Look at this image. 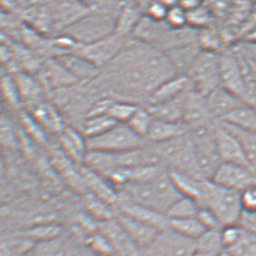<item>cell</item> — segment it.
<instances>
[{
  "mask_svg": "<svg viewBox=\"0 0 256 256\" xmlns=\"http://www.w3.org/2000/svg\"><path fill=\"white\" fill-rule=\"evenodd\" d=\"M124 188L130 201L147 206L165 214L171 206L182 196L168 172L150 182H128L124 185Z\"/></svg>",
  "mask_w": 256,
  "mask_h": 256,
  "instance_id": "cell-2",
  "label": "cell"
},
{
  "mask_svg": "<svg viewBox=\"0 0 256 256\" xmlns=\"http://www.w3.org/2000/svg\"><path fill=\"white\" fill-rule=\"evenodd\" d=\"M128 42L127 38L114 32L92 43L76 42L72 51L69 54H76L84 57L100 68L106 66L112 62L122 51Z\"/></svg>",
  "mask_w": 256,
  "mask_h": 256,
  "instance_id": "cell-6",
  "label": "cell"
},
{
  "mask_svg": "<svg viewBox=\"0 0 256 256\" xmlns=\"http://www.w3.org/2000/svg\"><path fill=\"white\" fill-rule=\"evenodd\" d=\"M196 250V241L166 228L162 230L155 241L148 247V256H193Z\"/></svg>",
  "mask_w": 256,
  "mask_h": 256,
  "instance_id": "cell-8",
  "label": "cell"
},
{
  "mask_svg": "<svg viewBox=\"0 0 256 256\" xmlns=\"http://www.w3.org/2000/svg\"><path fill=\"white\" fill-rule=\"evenodd\" d=\"M206 102L213 118L219 120L220 122L223 120L228 114H231L234 110L242 104H246L222 86L206 96Z\"/></svg>",
  "mask_w": 256,
  "mask_h": 256,
  "instance_id": "cell-12",
  "label": "cell"
},
{
  "mask_svg": "<svg viewBox=\"0 0 256 256\" xmlns=\"http://www.w3.org/2000/svg\"><path fill=\"white\" fill-rule=\"evenodd\" d=\"M116 218L122 224L125 232L128 234L132 241L134 244H137L138 246L145 248L150 246L162 231L154 226L134 218L122 212L117 214Z\"/></svg>",
  "mask_w": 256,
  "mask_h": 256,
  "instance_id": "cell-11",
  "label": "cell"
},
{
  "mask_svg": "<svg viewBox=\"0 0 256 256\" xmlns=\"http://www.w3.org/2000/svg\"><path fill=\"white\" fill-rule=\"evenodd\" d=\"M16 79L21 97L32 99L34 97L38 96L40 89L38 82L34 81L32 77L24 74H20L16 77Z\"/></svg>",
  "mask_w": 256,
  "mask_h": 256,
  "instance_id": "cell-37",
  "label": "cell"
},
{
  "mask_svg": "<svg viewBox=\"0 0 256 256\" xmlns=\"http://www.w3.org/2000/svg\"><path fill=\"white\" fill-rule=\"evenodd\" d=\"M211 180L230 190L241 192L247 186L256 184V175L244 165L222 162Z\"/></svg>",
  "mask_w": 256,
  "mask_h": 256,
  "instance_id": "cell-9",
  "label": "cell"
},
{
  "mask_svg": "<svg viewBox=\"0 0 256 256\" xmlns=\"http://www.w3.org/2000/svg\"><path fill=\"white\" fill-rule=\"evenodd\" d=\"M229 250L236 256H256V232L244 228V232L240 240Z\"/></svg>",
  "mask_w": 256,
  "mask_h": 256,
  "instance_id": "cell-33",
  "label": "cell"
},
{
  "mask_svg": "<svg viewBox=\"0 0 256 256\" xmlns=\"http://www.w3.org/2000/svg\"><path fill=\"white\" fill-rule=\"evenodd\" d=\"M153 120H154V117L150 114V112L148 110V108L140 107L137 112L134 114V116L128 122V126L132 128L135 132L138 134L140 136L146 138Z\"/></svg>",
  "mask_w": 256,
  "mask_h": 256,
  "instance_id": "cell-32",
  "label": "cell"
},
{
  "mask_svg": "<svg viewBox=\"0 0 256 256\" xmlns=\"http://www.w3.org/2000/svg\"><path fill=\"white\" fill-rule=\"evenodd\" d=\"M168 175L176 190L180 191L182 196L196 200L202 206L203 180L204 178H198L194 176L173 168L168 171Z\"/></svg>",
  "mask_w": 256,
  "mask_h": 256,
  "instance_id": "cell-17",
  "label": "cell"
},
{
  "mask_svg": "<svg viewBox=\"0 0 256 256\" xmlns=\"http://www.w3.org/2000/svg\"><path fill=\"white\" fill-rule=\"evenodd\" d=\"M168 228L191 240H198L208 231L198 216L186 218H168Z\"/></svg>",
  "mask_w": 256,
  "mask_h": 256,
  "instance_id": "cell-22",
  "label": "cell"
},
{
  "mask_svg": "<svg viewBox=\"0 0 256 256\" xmlns=\"http://www.w3.org/2000/svg\"><path fill=\"white\" fill-rule=\"evenodd\" d=\"M87 146L89 150L97 152H128L146 146L147 140L135 132L128 124H116L106 132L96 137L88 138Z\"/></svg>",
  "mask_w": 256,
  "mask_h": 256,
  "instance_id": "cell-5",
  "label": "cell"
},
{
  "mask_svg": "<svg viewBox=\"0 0 256 256\" xmlns=\"http://www.w3.org/2000/svg\"><path fill=\"white\" fill-rule=\"evenodd\" d=\"M90 241V247L95 252L102 256H110V254H112V242H110V240L104 232L102 234H95Z\"/></svg>",
  "mask_w": 256,
  "mask_h": 256,
  "instance_id": "cell-41",
  "label": "cell"
},
{
  "mask_svg": "<svg viewBox=\"0 0 256 256\" xmlns=\"http://www.w3.org/2000/svg\"><path fill=\"white\" fill-rule=\"evenodd\" d=\"M208 11L201 6L188 11V26L192 28H204L208 22Z\"/></svg>",
  "mask_w": 256,
  "mask_h": 256,
  "instance_id": "cell-39",
  "label": "cell"
},
{
  "mask_svg": "<svg viewBox=\"0 0 256 256\" xmlns=\"http://www.w3.org/2000/svg\"><path fill=\"white\" fill-rule=\"evenodd\" d=\"M178 4L181 6L183 8H185L186 11L193 10L194 8L200 6L198 0H178Z\"/></svg>",
  "mask_w": 256,
  "mask_h": 256,
  "instance_id": "cell-45",
  "label": "cell"
},
{
  "mask_svg": "<svg viewBox=\"0 0 256 256\" xmlns=\"http://www.w3.org/2000/svg\"><path fill=\"white\" fill-rule=\"evenodd\" d=\"M36 246V242L18 234L4 236L1 240V256H26Z\"/></svg>",
  "mask_w": 256,
  "mask_h": 256,
  "instance_id": "cell-23",
  "label": "cell"
},
{
  "mask_svg": "<svg viewBox=\"0 0 256 256\" xmlns=\"http://www.w3.org/2000/svg\"><path fill=\"white\" fill-rule=\"evenodd\" d=\"M186 74L194 90L206 97L221 87L218 54L201 49Z\"/></svg>",
  "mask_w": 256,
  "mask_h": 256,
  "instance_id": "cell-4",
  "label": "cell"
},
{
  "mask_svg": "<svg viewBox=\"0 0 256 256\" xmlns=\"http://www.w3.org/2000/svg\"><path fill=\"white\" fill-rule=\"evenodd\" d=\"M1 90L6 100L10 104L18 106L20 104V99L22 97L16 78L10 76H3L1 80Z\"/></svg>",
  "mask_w": 256,
  "mask_h": 256,
  "instance_id": "cell-34",
  "label": "cell"
},
{
  "mask_svg": "<svg viewBox=\"0 0 256 256\" xmlns=\"http://www.w3.org/2000/svg\"><path fill=\"white\" fill-rule=\"evenodd\" d=\"M186 92L173 100H168L162 104L148 105V110L150 112L155 119L170 122H183Z\"/></svg>",
  "mask_w": 256,
  "mask_h": 256,
  "instance_id": "cell-19",
  "label": "cell"
},
{
  "mask_svg": "<svg viewBox=\"0 0 256 256\" xmlns=\"http://www.w3.org/2000/svg\"><path fill=\"white\" fill-rule=\"evenodd\" d=\"M216 143L222 162L236 163L248 166L244 150L240 140L222 122L216 127Z\"/></svg>",
  "mask_w": 256,
  "mask_h": 256,
  "instance_id": "cell-10",
  "label": "cell"
},
{
  "mask_svg": "<svg viewBox=\"0 0 256 256\" xmlns=\"http://www.w3.org/2000/svg\"><path fill=\"white\" fill-rule=\"evenodd\" d=\"M234 127L256 133V106L242 104L221 120Z\"/></svg>",
  "mask_w": 256,
  "mask_h": 256,
  "instance_id": "cell-21",
  "label": "cell"
},
{
  "mask_svg": "<svg viewBox=\"0 0 256 256\" xmlns=\"http://www.w3.org/2000/svg\"><path fill=\"white\" fill-rule=\"evenodd\" d=\"M84 206L88 213L94 216L95 218L102 220V222L114 218V212L110 208V204L92 193L86 196Z\"/></svg>",
  "mask_w": 256,
  "mask_h": 256,
  "instance_id": "cell-31",
  "label": "cell"
},
{
  "mask_svg": "<svg viewBox=\"0 0 256 256\" xmlns=\"http://www.w3.org/2000/svg\"><path fill=\"white\" fill-rule=\"evenodd\" d=\"M1 142L6 146H14L16 143L14 127L5 114L1 117Z\"/></svg>",
  "mask_w": 256,
  "mask_h": 256,
  "instance_id": "cell-43",
  "label": "cell"
},
{
  "mask_svg": "<svg viewBox=\"0 0 256 256\" xmlns=\"http://www.w3.org/2000/svg\"><path fill=\"white\" fill-rule=\"evenodd\" d=\"M59 142L67 156L76 162H84L89 152L86 138L76 128L66 127L59 133Z\"/></svg>",
  "mask_w": 256,
  "mask_h": 256,
  "instance_id": "cell-16",
  "label": "cell"
},
{
  "mask_svg": "<svg viewBox=\"0 0 256 256\" xmlns=\"http://www.w3.org/2000/svg\"><path fill=\"white\" fill-rule=\"evenodd\" d=\"M61 232V226L54 224H43L29 228L20 234L31 239L34 242H44L56 240Z\"/></svg>",
  "mask_w": 256,
  "mask_h": 256,
  "instance_id": "cell-29",
  "label": "cell"
},
{
  "mask_svg": "<svg viewBox=\"0 0 256 256\" xmlns=\"http://www.w3.org/2000/svg\"><path fill=\"white\" fill-rule=\"evenodd\" d=\"M142 16L137 6L132 2H124L120 6L115 18V32L128 38L134 33Z\"/></svg>",
  "mask_w": 256,
  "mask_h": 256,
  "instance_id": "cell-20",
  "label": "cell"
},
{
  "mask_svg": "<svg viewBox=\"0 0 256 256\" xmlns=\"http://www.w3.org/2000/svg\"><path fill=\"white\" fill-rule=\"evenodd\" d=\"M165 21L172 28H186L188 26V11L178 4L170 6Z\"/></svg>",
  "mask_w": 256,
  "mask_h": 256,
  "instance_id": "cell-36",
  "label": "cell"
},
{
  "mask_svg": "<svg viewBox=\"0 0 256 256\" xmlns=\"http://www.w3.org/2000/svg\"><path fill=\"white\" fill-rule=\"evenodd\" d=\"M168 8H170L160 0H155L148 6L146 16L154 21L162 22L166 20Z\"/></svg>",
  "mask_w": 256,
  "mask_h": 256,
  "instance_id": "cell-44",
  "label": "cell"
},
{
  "mask_svg": "<svg viewBox=\"0 0 256 256\" xmlns=\"http://www.w3.org/2000/svg\"><path fill=\"white\" fill-rule=\"evenodd\" d=\"M201 204L188 196H182L166 211L168 218H186L196 216Z\"/></svg>",
  "mask_w": 256,
  "mask_h": 256,
  "instance_id": "cell-28",
  "label": "cell"
},
{
  "mask_svg": "<svg viewBox=\"0 0 256 256\" xmlns=\"http://www.w3.org/2000/svg\"><path fill=\"white\" fill-rule=\"evenodd\" d=\"M221 232V239L224 249H231L234 246L244 232V228L241 224H231L224 226L220 230Z\"/></svg>",
  "mask_w": 256,
  "mask_h": 256,
  "instance_id": "cell-35",
  "label": "cell"
},
{
  "mask_svg": "<svg viewBox=\"0 0 256 256\" xmlns=\"http://www.w3.org/2000/svg\"><path fill=\"white\" fill-rule=\"evenodd\" d=\"M104 67L106 78L116 86L148 97L164 82L178 74L165 51L137 39L128 42Z\"/></svg>",
  "mask_w": 256,
  "mask_h": 256,
  "instance_id": "cell-1",
  "label": "cell"
},
{
  "mask_svg": "<svg viewBox=\"0 0 256 256\" xmlns=\"http://www.w3.org/2000/svg\"><path fill=\"white\" fill-rule=\"evenodd\" d=\"M188 128L183 122H170L154 118L146 138L154 144L166 142L185 135Z\"/></svg>",
  "mask_w": 256,
  "mask_h": 256,
  "instance_id": "cell-15",
  "label": "cell"
},
{
  "mask_svg": "<svg viewBox=\"0 0 256 256\" xmlns=\"http://www.w3.org/2000/svg\"><path fill=\"white\" fill-rule=\"evenodd\" d=\"M34 118L41 124L43 128L54 132L60 133L66 128L60 114L52 105L46 104H38L34 112Z\"/></svg>",
  "mask_w": 256,
  "mask_h": 256,
  "instance_id": "cell-24",
  "label": "cell"
},
{
  "mask_svg": "<svg viewBox=\"0 0 256 256\" xmlns=\"http://www.w3.org/2000/svg\"><path fill=\"white\" fill-rule=\"evenodd\" d=\"M250 39L254 40V41H256V31H254L252 34H250Z\"/></svg>",
  "mask_w": 256,
  "mask_h": 256,
  "instance_id": "cell-48",
  "label": "cell"
},
{
  "mask_svg": "<svg viewBox=\"0 0 256 256\" xmlns=\"http://www.w3.org/2000/svg\"><path fill=\"white\" fill-rule=\"evenodd\" d=\"M216 256H236L234 254H232V252L230 251V250H228V249H224L222 251L219 252L218 254Z\"/></svg>",
  "mask_w": 256,
  "mask_h": 256,
  "instance_id": "cell-46",
  "label": "cell"
},
{
  "mask_svg": "<svg viewBox=\"0 0 256 256\" xmlns=\"http://www.w3.org/2000/svg\"><path fill=\"white\" fill-rule=\"evenodd\" d=\"M192 87L188 76L185 74H178L158 86L148 97V102L150 105L156 104L173 100Z\"/></svg>",
  "mask_w": 256,
  "mask_h": 256,
  "instance_id": "cell-13",
  "label": "cell"
},
{
  "mask_svg": "<svg viewBox=\"0 0 256 256\" xmlns=\"http://www.w3.org/2000/svg\"><path fill=\"white\" fill-rule=\"evenodd\" d=\"M22 122H23V124H24L26 132L34 140H36L40 142L46 140L44 133L43 130H42L43 127L41 126V124H39L36 120L32 118L31 116H29L28 114H24V115H22Z\"/></svg>",
  "mask_w": 256,
  "mask_h": 256,
  "instance_id": "cell-42",
  "label": "cell"
},
{
  "mask_svg": "<svg viewBox=\"0 0 256 256\" xmlns=\"http://www.w3.org/2000/svg\"><path fill=\"white\" fill-rule=\"evenodd\" d=\"M122 213L126 214L134 218L154 226L160 230L168 228V218L166 214L144 204H138L132 201H126L120 206Z\"/></svg>",
  "mask_w": 256,
  "mask_h": 256,
  "instance_id": "cell-14",
  "label": "cell"
},
{
  "mask_svg": "<svg viewBox=\"0 0 256 256\" xmlns=\"http://www.w3.org/2000/svg\"><path fill=\"white\" fill-rule=\"evenodd\" d=\"M29 256V254H28V256Z\"/></svg>",
  "mask_w": 256,
  "mask_h": 256,
  "instance_id": "cell-49",
  "label": "cell"
},
{
  "mask_svg": "<svg viewBox=\"0 0 256 256\" xmlns=\"http://www.w3.org/2000/svg\"><path fill=\"white\" fill-rule=\"evenodd\" d=\"M82 3H84V4H89V5H92L95 2V0H79Z\"/></svg>",
  "mask_w": 256,
  "mask_h": 256,
  "instance_id": "cell-47",
  "label": "cell"
},
{
  "mask_svg": "<svg viewBox=\"0 0 256 256\" xmlns=\"http://www.w3.org/2000/svg\"><path fill=\"white\" fill-rule=\"evenodd\" d=\"M138 108L140 106L132 102L114 100L107 114L118 124H128Z\"/></svg>",
  "mask_w": 256,
  "mask_h": 256,
  "instance_id": "cell-30",
  "label": "cell"
},
{
  "mask_svg": "<svg viewBox=\"0 0 256 256\" xmlns=\"http://www.w3.org/2000/svg\"><path fill=\"white\" fill-rule=\"evenodd\" d=\"M118 122L108 114H98L88 116L82 126V133L88 138L96 137L106 132Z\"/></svg>",
  "mask_w": 256,
  "mask_h": 256,
  "instance_id": "cell-26",
  "label": "cell"
},
{
  "mask_svg": "<svg viewBox=\"0 0 256 256\" xmlns=\"http://www.w3.org/2000/svg\"><path fill=\"white\" fill-rule=\"evenodd\" d=\"M242 213H256V183L240 192Z\"/></svg>",
  "mask_w": 256,
  "mask_h": 256,
  "instance_id": "cell-38",
  "label": "cell"
},
{
  "mask_svg": "<svg viewBox=\"0 0 256 256\" xmlns=\"http://www.w3.org/2000/svg\"><path fill=\"white\" fill-rule=\"evenodd\" d=\"M196 216L208 230H216L223 228V224L218 216L206 206H201Z\"/></svg>",
  "mask_w": 256,
  "mask_h": 256,
  "instance_id": "cell-40",
  "label": "cell"
},
{
  "mask_svg": "<svg viewBox=\"0 0 256 256\" xmlns=\"http://www.w3.org/2000/svg\"><path fill=\"white\" fill-rule=\"evenodd\" d=\"M80 172L84 184L90 188L92 194L104 200L110 204L118 202V194L107 182L104 180V178L99 175V172H96L87 166L82 168Z\"/></svg>",
  "mask_w": 256,
  "mask_h": 256,
  "instance_id": "cell-18",
  "label": "cell"
},
{
  "mask_svg": "<svg viewBox=\"0 0 256 256\" xmlns=\"http://www.w3.org/2000/svg\"><path fill=\"white\" fill-rule=\"evenodd\" d=\"M67 36L82 44L92 43L115 32V20L109 14L86 16L68 26Z\"/></svg>",
  "mask_w": 256,
  "mask_h": 256,
  "instance_id": "cell-7",
  "label": "cell"
},
{
  "mask_svg": "<svg viewBox=\"0 0 256 256\" xmlns=\"http://www.w3.org/2000/svg\"><path fill=\"white\" fill-rule=\"evenodd\" d=\"M224 124L240 140L244 150L248 168L256 175V133L242 130L229 124Z\"/></svg>",
  "mask_w": 256,
  "mask_h": 256,
  "instance_id": "cell-27",
  "label": "cell"
},
{
  "mask_svg": "<svg viewBox=\"0 0 256 256\" xmlns=\"http://www.w3.org/2000/svg\"><path fill=\"white\" fill-rule=\"evenodd\" d=\"M220 230H208L201 238L196 240V254L200 256H216L224 250Z\"/></svg>",
  "mask_w": 256,
  "mask_h": 256,
  "instance_id": "cell-25",
  "label": "cell"
},
{
  "mask_svg": "<svg viewBox=\"0 0 256 256\" xmlns=\"http://www.w3.org/2000/svg\"><path fill=\"white\" fill-rule=\"evenodd\" d=\"M202 206L211 209L223 226L238 224L242 218L240 192L218 185L211 180H203Z\"/></svg>",
  "mask_w": 256,
  "mask_h": 256,
  "instance_id": "cell-3",
  "label": "cell"
}]
</instances>
